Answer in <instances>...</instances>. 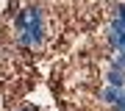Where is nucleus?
<instances>
[{"mask_svg":"<svg viewBox=\"0 0 125 111\" xmlns=\"http://www.w3.org/2000/svg\"><path fill=\"white\" fill-rule=\"evenodd\" d=\"M103 81H106V86L125 89V70H114V67H108V70L103 72Z\"/></svg>","mask_w":125,"mask_h":111,"instance_id":"f257e3e1","label":"nucleus"},{"mask_svg":"<svg viewBox=\"0 0 125 111\" xmlns=\"http://www.w3.org/2000/svg\"><path fill=\"white\" fill-rule=\"evenodd\" d=\"M108 25L125 31V3H117L114 9H111V22H108Z\"/></svg>","mask_w":125,"mask_h":111,"instance_id":"f03ea898","label":"nucleus"},{"mask_svg":"<svg viewBox=\"0 0 125 111\" xmlns=\"http://www.w3.org/2000/svg\"><path fill=\"white\" fill-rule=\"evenodd\" d=\"M122 94V89H114V86H106L100 92V103H106V106H114V100Z\"/></svg>","mask_w":125,"mask_h":111,"instance_id":"7ed1b4c3","label":"nucleus"},{"mask_svg":"<svg viewBox=\"0 0 125 111\" xmlns=\"http://www.w3.org/2000/svg\"><path fill=\"white\" fill-rule=\"evenodd\" d=\"M108 67H114V70H125V50H122V53H111V56H108Z\"/></svg>","mask_w":125,"mask_h":111,"instance_id":"20e7f679","label":"nucleus"},{"mask_svg":"<svg viewBox=\"0 0 125 111\" xmlns=\"http://www.w3.org/2000/svg\"><path fill=\"white\" fill-rule=\"evenodd\" d=\"M111 108H114V111H125V92L114 100V106H111Z\"/></svg>","mask_w":125,"mask_h":111,"instance_id":"39448f33","label":"nucleus"},{"mask_svg":"<svg viewBox=\"0 0 125 111\" xmlns=\"http://www.w3.org/2000/svg\"><path fill=\"white\" fill-rule=\"evenodd\" d=\"M14 111H39L36 106H20V108H14Z\"/></svg>","mask_w":125,"mask_h":111,"instance_id":"423d86ee","label":"nucleus"},{"mask_svg":"<svg viewBox=\"0 0 125 111\" xmlns=\"http://www.w3.org/2000/svg\"><path fill=\"white\" fill-rule=\"evenodd\" d=\"M122 92H125V89H122Z\"/></svg>","mask_w":125,"mask_h":111,"instance_id":"0eeeda50","label":"nucleus"}]
</instances>
